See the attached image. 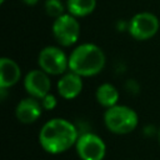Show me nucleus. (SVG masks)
Listing matches in <instances>:
<instances>
[{
	"label": "nucleus",
	"mask_w": 160,
	"mask_h": 160,
	"mask_svg": "<svg viewBox=\"0 0 160 160\" xmlns=\"http://www.w3.org/2000/svg\"><path fill=\"white\" fill-rule=\"evenodd\" d=\"M104 124L109 131L118 135H125L136 129L139 116L134 109L118 104L106 109L104 114Z\"/></svg>",
	"instance_id": "3"
},
{
	"label": "nucleus",
	"mask_w": 160,
	"mask_h": 160,
	"mask_svg": "<svg viewBox=\"0 0 160 160\" xmlns=\"http://www.w3.org/2000/svg\"><path fill=\"white\" fill-rule=\"evenodd\" d=\"M159 26H160L159 19L154 14L142 11L131 18L128 30H129V34L135 40L144 41V40L151 39L158 32Z\"/></svg>",
	"instance_id": "7"
},
{
	"label": "nucleus",
	"mask_w": 160,
	"mask_h": 160,
	"mask_svg": "<svg viewBox=\"0 0 160 160\" xmlns=\"http://www.w3.org/2000/svg\"><path fill=\"white\" fill-rule=\"evenodd\" d=\"M42 110L44 109L39 99L30 96L18 102L15 108V116L22 124H32L41 116Z\"/></svg>",
	"instance_id": "9"
},
{
	"label": "nucleus",
	"mask_w": 160,
	"mask_h": 160,
	"mask_svg": "<svg viewBox=\"0 0 160 160\" xmlns=\"http://www.w3.org/2000/svg\"><path fill=\"white\" fill-rule=\"evenodd\" d=\"M105 54L95 44L85 42L76 46L69 56V70L81 78L94 76L105 66Z\"/></svg>",
	"instance_id": "2"
},
{
	"label": "nucleus",
	"mask_w": 160,
	"mask_h": 160,
	"mask_svg": "<svg viewBox=\"0 0 160 160\" xmlns=\"http://www.w3.org/2000/svg\"><path fill=\"white\" fill-rule=\"evenodd\" d=\"M58 92L62 99L72 100L75 99L82 90V80L81 76L70 71L62 74V76L59 79L58 84Z\"/></svg>",
	"instance_id": "10"
},
{
	"label": "nucleus",
	"mask_w": 160,
	"mask_h": 160,
	"mask_svg": "<svg viewBox=\"0 0 160 160\" xmlns=\"http://www.w3.org/2000/svg\"><path fill=\"white\" fill-rule=\"evenodd\" d=\"M66 10L75 18L90 15L96 8V0H66Z\"/></svg>",
	"instance_id": "13"
},
{
	"label": "nucleus",
	"mask_w": 160,
	"mask_h": 160,
	"mask_svg": "<svg viewBox=\"0 0 160 160\" xmlns=\"http://www.w3.org/2000/svg\"><path fill=\"white\" fill-rule=\"evenodd\" d=\"M21 78V69L18 62L10 58L0 59V88L8 89L14 86Z\"/></svg>",
	"instance_id": "11"
},
{
	"label": "nucleus",
	"mask_w": 160,
	"mask_h": 160,
	"mask_svg": "<svg viewBox=\"0 0 160 160\" xmlns=\"http://www.w3.org/2000/svg\"><path fill=\"white\" fill-rule=\"evenodd\" d=\"M38 64L49 75H62L69 69V58L58 46H45L39 54Z\"/></svg>",
	"instance_id": "5"
},
{
	"label": "nucleus",
	"mask_w": 160,
	"mask_h": 160,
	"mask_svg": "<svg viewBox=\"0 0 160 160\" xmlns=\"http://www.w3.org/2000/svg\"><path fill=\"white\" fill-rule=\"evenodd\" d=\"M40 102H41V106L44 110H52L56 108V104H58V100L56 98L52 95V94H48L45 95L42 99H40Z\"/></svg>",
	"instance_id": "15"
},
{
	"label": "nucleus",
	"mask_w": 160,
	"mask_h": 160,
	"mask_svg": "<svg viewBox=\"0 0 160 160\" xmlns=\"http://www.w3.org/2000/svg\"><path fill=\"white\" fill-rule=\"evenodd\" d=\"M52 35L61 46L74 45L80 36V24L78 18L69 12L56 18L52 22Z\"/></svg>",
	"instance_id": "4"
},
{
	"label": "nucleus",
	"mask_w": 160,
	"mask_h": 160,
	"mask_svg": "<svg viewBox=\"0 0 160 160\" xmlns=\"http://www.w3.org/2000/svg\"><path fill=\"white\" fill-rule=\"evenodd\" d=\"M95 98H96V101L101 106L109 109L111 106L118 105V101H119V91H118V89L112 84L105 82V84H101L96 89Z\"/></svg>",
	"instance_id": "12"
},
{
	"label": "nucleus",
	"mask_w": 160,
	"mask_h": 160,
	"mask_svg": "<svg viewBox=\"0 0 160 160\" xmlns=\"http://www.w3.org/2000/svg\"><path fill=\"white\" fill-rule=\"evenodd\" d=\"M24 88L30 96L39 100L42 99L45 95L50 92L51 81L49 74H46L41 69L29 71L24 79Z\"/></svg>",
	"instance_id": "8"
},
{
	"label": "nucleus",
	"mask_w": 160,
	"mask_h": 160,
	"mask_svg": "<svg viewBox=\"0 0 160 160\" xmlns=\"http://www.w3.org/2000/svg\"><path fill=\"white\" fill-rule=\"evenodd\" d=\"M79 138L76 126L66 119L55 118L46 121L39 132V142L49 154H61L75 146Z\"/></svg>",
	"instance_id": "1"
},
{
	"label": "nucleus",
	"mask_w": 160,
	"mask_h": 160,
	"mask_svg": "<svg viewBox=\"0 0 160 160\" xmlns=\"http://www.w3.org/2000/svg\"><path fill=\"white\" fill-rule=\"evenodd\" d=\"M158 139H159V144H160V130H159V132H158Z\"/></svg>",
	"instance_id": "17"
},
{
	"label": "nucleus",
	"mask_w": 160,
	"mask_h": 160,
	"mask_svg": "<svg viewBox=\"0 0 160 160\" xmlns=\"http://www.w3.org/2000/svg\"><path fill=\"white\" fill-rule=\"evenodd\" d=\"M45 12L51 18H59L62 14H65L66 5H64L60 0H46L44 4Z\"/></svg>",
	"instance_id": "14"
},
{
	"label": "nucleus",
	"mask_w": 160,
	"mask_h": 160,
	"mask_svg": "<svg viewBox=\"0 0 160 160\" xmlns=\"http://www.w3.org/2000/svg\"><path fill=\"white\" fill-rule=\"evenodd\" d=\"M38 1H39V0H22V2H24V4L30 5V6H32V5H35V4H38Z\"/></svg>",
	"instance_id": "16"
},
{
	"label": "nucleus",
	"mask_w": 160,
	"mask_h": 160,
	"mask_svg": "<svg viewBox=\"0 0 160 160\" xmlns=\"http://www.w3.org/2000/svg\"><path fill=\"white\" fill-rule=\"evenodd\" d=\"M4 1H5V0H0V4H2V2H4Z\"/></svg>",
	"instance_id": "18"
},
{
	"label": "nucleus",
	"mask_w": 160,
	"mask_h": 160,
	"mask_svg": "<svg viewBox=\"0 0 160 160\" xmlns=\"http://www.w3.org/2000/svg\"><path fill=\"white\" fill-rule=\"evenodd\" d=\"M75 149L81 160H102L106 155V145L104 140L94 132H84L79 135Z\"/></svg>",
	"instance_id": "6"
}]
</instances>
